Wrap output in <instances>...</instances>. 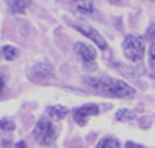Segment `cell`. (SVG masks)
I'll return each instance as SVG.
<instances>
[{"mask_svg": "<svg viewBox=\"0 0 155 148\" xmlns=\"http://www.w3.org/2000/svg\"><path fill=\"white\" fill-rule=\"evenodd\" d=\"M87 83H91L97 91L104 92L107 95H111V97H133L134 95V89L122 80H116V79L91 80V79H87Z\"/></svg>", "mask_w": 155, "mask_h": 148, "instance_id": "6da1fadb", "label": "cell"}, {"mask_svg": "<svg viewBox=\"0 0 155 148\" xmlns=\"http://www.w3.org/2000/svg\"><path fill=\"white\" fill-rule=\"evenodd\" d=\"M122 49L125 56L133 60V62H137L143 57V53H145V43L140 36L137 35H128L124 43H122Z\"/></svg>", "mask_w": 155, "mask_h": 148, "instance_id": "7a4b0ae2", "label": "cell"}, {"mask_svg": "<svg viewBox=\"0 0 155 148\" xmlns=\"http://www.w3.org/2000/svg\"><path fill=\"white\" fill-rule=\"evenodd\" d=\"M33 138L39 145H51L56 139L54 127L48 119H39L33 129Z\"/></svg>", "mask_w": 155, "mask_h": 148, "instance_id": "3957f363", "label": "cell"}, {"mask_svg": "<svg viewBox=\"0 0 155 148\" xmlns=\"http://www.w3.org/2000/svg\"><path fill=\"white\" fill-rule=\"evenodd\" d=\"M74 51L81 59L83 67L87 71H95L97 70V53H95V50L91 49L89 46H86L83 43H77L74 46Z\"/></svg>", "mask_w": 155, "mask_h": 148, "instance_id": "277c9868", "label": "cell"}, {"mask_svg": "<svg viewBox=\"0 0 155 148\" xmlns=\"http://www.w3.org/2000/svg\"><path fill=\"white\" fill-rule=\"evenodd\" d=\"M98 113H100V109H98L97 104H84V106L75 109L74 113H72V116H74V121H75L77 124L86 126L89 116H95V115H98Z\"/></svg>", "mask_w": 155, "mask_h": 148, "instance_id": "5b68a950", "label": "cell"}, {"mask_svg": "<svg viewBox=\"0 0 155 148\" xmlns=\"http://www.w3.org/2000/svg\"><path fill=\"white\" fill-rule=\"evenodd\" d=\"M75 29H77L78 32H81L83 35H86L87 38H91L101 50H107V43H105V40H104L103 36H101L94 27H89V26H86V24H78V26H75Z\"/></svg>", "mask_w": 155, "mask_h": 148, "instance_id": "8992f818", "label": "cell"}, {"mask_svg": "<svg viewBox=\"0 0 155 148\" xmlns=\"http://www.w3.org/2000/svg\"><path fill=\"white\" fill-rule=\"evenodd\" d=\"M53 73V68L48 64H38L32 68L30 71V79H45V77H50Z\"/></svg>", "mask_w": 155, "mask_h": 148, "instance_id": "52a82bcc", "label": "cell"}, {"mask_svg": "<svg viewBox=\"0 0 155 148\" xmlns=\"http://www.w3.org/2000/svg\"><path fill=\"white\" fill-rule=\"evenodd\" d=\"M47 112H48V115L54 118L56 121H59V119H63L66 115H68V109L66 107H63V106H60V104H56V106H50V107H47Z\"/></svg>", "mask_w": 155, "mask_h": 148, "instance_id": "ba28073f", "label": "cell"}, {"mask_svg": "<svg viewBox=\"0 0 155 148\" xmlns=\"http://www.w3.org/2000/svg\"><path fill=\"white\" fill-rule=\"evenodd\" d=\"M8 5H9V8H11L14 12L21 14V12L26 11V8H27V5H29V0H8Z\"/></svg>", "mask_w": 155, "mask_h": 148, "instance_id": "9c48e42d", "label": "cell"}, {"mask_svg": "<svg viewBox=\"0 0 155 148\" xmlns=\"http://www.w3.org/2000/svg\"><path fill=\"white\" fill-rule=\"evenodd\" d=\"M116 119L117 121H133L136 119V113L128 109H120L116 112Z\"/></svg>", "mask_w": 155, "mask_h": 148, "instance_id": "30bf717a", "label": "cell"}, {"mask_svg": "<svg viewBox=\"0 0 155 148\" xmlns=\"http://www.w3.org/2000/svg\"><path fill=\"white\" fill-rule=\"evenodd\" d=\"M77 11L81 12V14H91L94 11V6H92V3L89 0H78Z\"/></svg>", "mask_w": 155, "mask_h": 148, "instance_id": "8fae6325", "label": "cell"}, {"mask_svg": "<svg viewBox=\"0 0 155 148\" xmlns=\"http://www.w3.org/2000/svg\"><path fill=\"white\" fill-rule=\"evenodd\" d=\"M98 148H105V147H114V148H117V147H120V142L117 141V139H114V138H104L103 141H100L98 142V145H97Z\"/></svg>", "mask_w": 155, "mask_h": 148, "instance_id": "7c38bea8", "label": "cell"}, {"mask_svg": "<svg viewBox=\"0 0 155 148\" xmlns=\"http://www.w3.org/2000/svg\"><path fill=\"white\" fill-rule=\"evenodd\" d=\"M3 56H5V59H8V60H14V59L18 56V49H15V47H12V46H5V47H3Z\"/></svg>", "mask_w": 155, "mask_h": 148, "instance_id": "4fadbf2b", "label": "cell"}, {"mask_svg": "<svg viewBox=\"0 0 155 148\" xmlns=\"http://www.w3.org/2000/svg\"><path fill=\"white\" fill-rule=\"evenodd\" d=\"M0 129H3V130H14V129H15V124H14L12 121L2 119V121H0Z\"/></svg>", "mask_w": 155, "mask_h": 148, "instance_id": "5bb4252c", "label": "cell"}, {"mask_svg": "<svg viewBox=\"0 0 155 148\" xmlns=\"http://www.w3.org/2000/svg\"><path fill=\"white\" fill-rule=\"evenodd\" d=\"M146 38L151 40V41H155V23H152L151 27L148 29V32H146Z\"/></svg>", "mask_w": 155, "mask_h": 148, "instance_id": "9a60e30c", "label": "cell"}, {"mask_svg": "<svg viewBox=\"0 0 155 148\" xmlns=\"http://www.w3.org/2000/svg\"><path fill=\"white\" fill-rule=\"evenodd\" d=\"M149 62H151V67L155 68V43L152 44V47L149 50Z\"/></svg>", "mask_w": 155, "mask_h": 148, "instance_id": "2e32d148", "label": "cell"}, {"mask_svg": "<svg viewBox=\"0 0 155 148\" xmlns=\"http://www.w3.org/2000/svg\"><path fill=\"white\" fill-rule=\"evenodd\" d=\"M5 88H6L5 77H3V76H0V95H3V92H5Z\"/></svg>", "mask_w": 155, "mask_h": 148, "instance_id": "e0dca14e", "label": "cell"}, {"mask_svg": "<svg viewBox=\"0 0 155 148\" xmlns=\"http://www.w3.org/2000/svg\"><path fill=\"white\" fill-rule=\"evenodd\" d=\"M17 147H26V144H24V142H18Z\"/></svg>", "mask_w": 155, "mask_h": 148, "instance_id": "ac0fdd59", "label": "cell"}, {"mask_svg": "<svg viewBox=\"0 0 155 148\" xmlns=\"http://www.w3.org/2000/svg\"><path fill=\"white\" fill-rule=\"evenodd\" d=\"M74 2H78V0H74Z\"/></svg>", "mask_w": 155, "mask_h": 148, "instance_id": "d6986e66", "label": "cell"}, {"mask_svg": "<svg viewBox=\"0 0 155 148\" xmlns=\"http://www.w3.org/2000/svg\"><path fill=\"white\" fill-rule=\"evenodd\" d=\"M152 2H155V0H152Z\"/></svg>", "mask_w": 155, "mask_h": 148, "instance_id": "ffe728a7", "label": "cell"}]
</instances>
